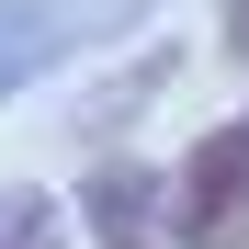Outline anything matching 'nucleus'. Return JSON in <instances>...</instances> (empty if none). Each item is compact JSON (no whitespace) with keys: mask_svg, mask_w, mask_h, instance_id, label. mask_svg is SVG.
<instances>
[{"mask_svg":"<svg viewBox=\"0 0 249 249\" xmlns=\"http://www.w3.org/2000/svg\"><path fill=\"white\" fill-rule=\"evenodd\" d=\"M170 249H249V113L204 124L170 170Z\"/></svg>","mask_w":249,"mask_h":249,"instance_id":"obj_1","label":"nucleus"},{"mask_svg":"<svg viewBox=\"0 0 249 249\" xmlns=\"http://www.w3.org/2000/svg\"><path fill=\"white\" fill-rule=\"evenodd\" d=\"M170 68H181V46H147V57L124 68V79H102V91H91V113H79V136H113V113L159 102V91H170Z\"/></svg>","mask_w":249,"mask_h":249,"instance_id":"obj_5","label":"nucleus"},{"mask_svg":"<svg viewBox=\"0 0 249 249\" xmlns=\"http://www.w3.org/2000/svg\"><path fill=\"white\" fill-rule=\"evenodd\" d=\"M0 249H79V227H68V204L46 181H12L0 193Z\"/></svg>","mask_w":249,"mask_h":249,"instance_id":"obj_4","label":"nucleus"},{"mask_svg":"<svg viewBox=\"0 0 249 249\" xmlns=\"http://www.w3.org/2000/svg\"><path fill=\"white\" fill-rule=\"evenodd\" d=\"M215 46H227V57L249 68V0H227V12H215Z\"/></svg>","mask_w":249,"mask_h":249,"instance_id":"obj_6","label":"nucleus"},{"mask_svg":"<svg viewBox=\"0 0 249 249\" xmlns=\"http://www.w3.org/2000/svg\"><path fill=\"white\" fill-rule=\"evenodd\" d=\"M79 227H91V249H170V170H147V159H91Z\"/></svg>","mask_w":249,"mask_h":249,"instance_id":"obj_3","label":"nucleus"},{"mask_svg":"<svg viewBox=\"0 0 249 249\" xmlns=\"http://www.w3.org/2000/svg\"><path fill=\"white\" fill-rule=\"evenodd\" d=\"M147 0H0V102L34 91L46 68H68L79 46H113Z\"/></svg>","mask_w":249,"mask_h":249,"instance_id":"obj_2","label":"nucleus"}]
</instances>
